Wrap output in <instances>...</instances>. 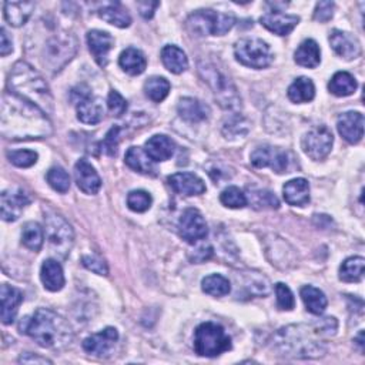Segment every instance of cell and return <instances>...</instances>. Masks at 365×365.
Instances as JSON below:
<instances>
[{"instance_id": "1", "label": "cell", "mask_w": 365, "mask_h": 365, "mask_svg": "<svg viewBox=\"0 0 365 365\" xmlns=\"http://www.w3.org/2000/svg\"><path fill=\"white\" fill-rule=\"evenodd\" d=\"M0 126L2 134L12 140L45 138L53 130L43 110L13 93H5L2 97Z\"/></svg>"}, {"instance_id": "2", "label": "cell", "mask_w": 365, "mask_h": 365, "mask_svg": "<svg viewBox=\"0 0 365 365\" xmlns=\"http://www.w3.org/2000/svg\"><path fill=\"white\" fill-rule=\"evenodd\" d=\"M337 320L328 317L313 327L291 325L278 331L274 338V348L280 355L291 358H318L327 351L321 340L314 337H331L337 331Z\"/></svg>"}, {"instance_id": "3", "label": "cell", "mask_w": 365, "mask_h": 365, "mask_svg": "<svg viewBox=\"0 0 365 365\" xmlns=\"http://www.w3.org/2000/svg\"><path fill=\"white\" fill-rule=\"evenodd\" d=\"M19 330L41 347L49 350L66 348L73 341L70 324L62 315L48 308H39L33 315L24 317L19 325Z\"/></svg>"}, {"instance_id": "4", "label": "cell", "mask_w": 365, "mask_h": 365, "mask_svg": "<svg viewBox=\"0 0 365 365\" xmlns=\"http://www.w3.org/2000/svg\"><path fill=\"white\" fill-rule=\"evenodd\" d=\"M9 89L20 99L38 106L46 115L53 112V96L50 89L38 70L29 63L19 62L9 75Z\"/></svg>"}, {"instance_id": "5", "label": "cell", "mask_w": 365, "mask_h": 365, "mask_svg": "<svg viewBox=\"0 0 365 365\" xmlns=\"http://www.w3.org/2000/svg\"><path fill=\"white\" fill-rule=\"evenodd\" d=\"M199 73L204 82L211 87L215 100L220 103L222 107L229 108V110H237V108L241 107V97L236 85L222 69H218L211 62H200Z\"/></svg>"}, {"instance_id": "6", "label": "cell", "mask_w": 365, "mask_h": 365, "mask_svg": "<svg viewBox=\"0 0 365 365\" xmlns=\"http://www.w3.org/2000/svg\"><path fill=\"white\" fill-rule=\"evenodd\" d=\"M231 350V338L217 322H203L196 328L194 351L200 357L214 358Z\"/></svg>"}, {"instance_id": "7", "label": "cell", "mask_w": 365, "mask_h": 365, "mask_svg": "<svg viewBox=\"0 0 365 365\" xmlns=\"http://www.w3.org/2000/svg\"><path fill=\"white\" fill-rule=\"evenodd\" d=\"M236 19L231 15L220 13L211 9L194 12L189 20V29L199 36H223L234 26Z\"/></svg>"}, {"instance_id": "8", "label": "cell", "mask_w": 365, "mask_h": 365, "mask_svg": "<svg viewBox=\"0 0 365 365\" xmlns=\"http://www.w3.org/2000/svg\"><path fill=\"white\" fill-rule=\"evenodd\" d=\"M236 59L251 69H264L274 60V55L267 42L257 38H245L234 46Z\"/></svg>"}, {"instance_id": "9", "label": "cell", "mask_w": 365, "mask_h": 365, "mask_svg": "<svg viewBox=\"0 0 365 365\" xmlns=\"http://www.w3.org/2000/svg\"><path fill=\"white\" fill-rule=\"evenodd\" d=\"M78 50V42L71 34L62 33L50 38L45 46L43 64L52 71H59L70 62Z\"/></svg>"}, {"instance_id": "10", "label": "cell", "mask_w": 365, "mask_h": 365, "mask_svg": "<svg viewBox=\"0 0 365 365\" xmlns=\"http://www.w3.org/2000/svg\"><path fill=\"white\" fill-rule=\"evenodd\" d=\"M46 226V237L52 250L60 255L62 259H66L75 241V233H73L71 226L64 220V217L56 213H50L45 217Z\"/></svg>"}, {"instance_id": "11", "label": "cell", "mask_w": 365, "mask_h": 365, "mask_svg": "<svg viewBox=\"0 0 365 365\" xmlns=\"http://www.w3.org/2000/svg\"><path fill=\"white\" fill-rule=\"evenodd\" d=\"M333 143H334V136L330 129L327 126H315L314 129H311L308 133L304 134L301 145L304 153L310 159L320 162L330 155L333 149Z\"/></svg>"}, {"instance_id": "12", "label": "cell", "mask_w": 365, "mask_h": 365, "mask_svg": "<svg viewBox=\"0 0 365 365\" xmlns=\"http://www.w3.org/2000/svg\"><path fill=\"white\" fill-rule=\"evenodd\" d=\"M178 231L182 240H186L190 244H196L197 241L206 238L208 234L204 217L196 208H187L181 214L178 222Z\"/></svg>"}, {"instance_id": "13", "label": "cell", "mask_w": 365, "mask_h": 365, "mask_svg": "<svg viewBox=\"0 0 365 365\" xmlns=\"http://www.w3.org/2000/svg\"><path fill=\"white\" fill-rule=\"evenodd\" d=\"M251 164L257 169L270 167L275 173L282 174L287 173L289 167L288 153L284 150H280L277 148H271V145H263V148L255 149L251 153Z\"/></svg>"}, {"instance_id": "14", "label": "cell", "mask_w": 365, "mask_h": 365, "mask_svg": "<svg viewBox=\"0 0 365 365\" xmlns=\"http://www.w3.org/2000/svg\"><path fill=\"white\" fill-rule=\"evenodd\" d=\"M119 341V333L115 327H107L97 334L87 337L83 341V350L97 358H104L110 355Z\"/></svg>"}, {"instance_id": "15", "label": "cell", "mask_w": 365, "mask_h": 365, "mask_svg": "<svg viewBox=\"0 0 365 365\" xmlns=\"http://www.w3.org/2000/svg\"><path fill=\"white\" fill-rule=\"evenodd\" d=\"M30 201V196L20 187L5 190L2 193V200H0L2 218L5 222H16Z\"/></svg>"}, {"instance_id": "16", "label": "cell", "mask_w": 365, "mask_h": 365, "mask_svg": "<svg viewBox=\"0 0 365 365\" xmlns=\"http://www.w3.org/2000/svg\"><path fill=\"white\" fill-rule=\"evenodd\" d=\"M87 45L96 63L100 67H106L108 63V53H110L115 46V39L112 38V34L103 30H90L87 33Z\"/></svg>"}, {"instance_id": "17", "label": "cell", "mask_w": 365, "mask_h": 365, "mask_svg": "<svg viewBox=\"0 0 365 365\" xmlns=\"http://www.w3.org/2000/svg\"><path fill=\"white\" fill-rule=\"evenodd\" d=\"M170 187L181 196H200L206 192L204 181L193 173H176L169 177Z\"/></svg>"}, {"instance_id": "18", "label": "cell", "mask_w": 365, "mask_h": 365, "mask_svg": "<svg viewBox=\"0 0 365 365\" xmlns=\"http://www.w3.org/2000/svg\"><path fill=\"white\" fill-rule=\"evenodd\" d=\"M330 45L334 52L345 59L352 60L361 55V43L354 34L343 31V30H333L330 33Z\"/></svg>"}, {"instance_id": "19", "label": "cell", "mask_w": 365, "mask_h": 365, "mask_svg": "<svg viewBox=\"0 0 365 365\" xmlns=\"http://www.w3.org/2000/svg\"><path fill=\"white\" fill-rule=\"evenodd\" d=\"M337 127L344 140L357 144L364 136V116L359 112H347L338 117Z\"/></svg>"}, {"instance_id": "20", "label": "cell", "mask_w": 365, "mask_h": 365, "mask_svg": "<svg viewBox=\"0 0 365 365\" xmlns=\"http://www.w3.org/2000/svg\"><path fill=\"white\" fill-rule=\"evenodd\" d=\"M75 178L78 187L86 194H96L101 187V178L94 167L85 159L79 160L75 166Z\"/></svg>"}, {"instance_id": "21", "label": "cell", "mask_w": 365, "mask_h": 365, "mask_svg": "<svg viewBox=\"0 0 365 365\" xmlns=\"http://www.w3.org/2000/svg\"><path fill=\"white\" fill-rule=\"evenodd\" d=\"M0 299H2V313H0V317H2L3 324L9 325L16 318L19 307L23 301V294L20 289L3 284L2 288H0Z\"/></svg>"}, {"instance_id": "22", "label": "cell", "mask_w": 365, "mask_h": 365, "mask_svg": "<svg viewBox=\"0 0 365 365\" xmlns=\"http://www.w3.org/2000/svg\"><path fill=\"white\" fill-rule=\"evenodd\" d=\"M260 22L270 31H273V33H275L278 36H287V34H289L291 31L296 29V26L300 22V17L294 16V15L282 13L280 10H274L271 13L264 15L260 19Z\"/></svg>"}, {"instance_id": "23", "label": "cell", "mask_w": 365, "mask_h": 365, "mask_svg": "<svg viewBox=\"0 0 365 365\" xmlns=\"http://www.w3.org/2000/svg\"><path fill=\"white\" fill-rule=\"evenodd\" d=\"M178 115L189 123H200L208 119L210 107L193 97H182L177 106Z\"/></svg>"}, {"instance_id": "24", "label": "cell", "mask_w": 365, "mask_h": 365, "mask_svg": "<svg viewBox=\"0 0 365 365\" xmlns=\"http://www.w3.org/2000/svg\"><path fill=\"white\" fill-rule=\"evenodd\" d=\"M284 200L289 206L304 207L310 203V186L306 178H294L287 181L282 187Z\"/></svg>"}, {"instance_id": "25", "label": "cell", "mask_w": 365, "mask_h": 365, "mask_svg": "<svg viewBox=\"0 0 365 365\" xmlns=\"http://www.w3.org/2000/svg\"><path fill=\"white\" fill-rule=\"evenodd\" d=\"M176 144L174 141L164 136V134H156L145 141L144 150L149 155V157L153 162H166L174 155Z\"/></svg>"}, {"instance_id": "26", "label": "cell", "mask_w": 365, "mask_h": 365, "mask_svg": "<svg viewBox=\"0 0 365 365\" xmlns=\"http://www.w3.org/2000/svg\"><path fill=\"white\" fill-rule=\"evenodd\" d=\"M78 106V119L85 124H97L103 119V104L97 97L93 94L86 96L80 101L76 103Z\"/></svg>"}, {"instance_id": "27", "label": "cell", "mask_w": 365, "mask_h": 365, "mask_svg": "<svg viewBox=\"0 0 365 365\" xmlns=\"http://www.w3.org/2000/svg\"><path fill=\"white\" fill-rule=\"evenodd\" d=\"M41 278H42L45 288L49 289V291H53V293H56V291H60L64 287L63 269L53 259H49L43 263L42 271H41Z\"/></svg>"}, {"instance_id": "28", "label": "cell", "mask_w": 365, "mask_h": 365, "mask_svg": "<svg viewBox=\"0 0 365 365\" xmlns=\"http://www.w3.org/2000/svg\"><path fill=\"white\" fill-rule=\"evenodd\" d=\"M162 62H163L164 67L169 71L174 73V75H180V73L186 71L189 67V60H187L186 53L174 45H169V46L163 48Z\"/></svg>"}, {"instance_id": "29", "label": "cell", "mask_w": 365, "mask_h": 365, "mask_svg": "<svg viewBox=\"0 0 365 365\" xmlns=\"http://www.w3.org/2000/svg\"><path fill=\"white\" fill-rule=\"evenodd\" d=\"M126 164L141 174H156V167H155V162L149 157V155L145 153V150L140 149V148H130L126 153V159H124Z\"/></svg>"}, {"instance_id": "30", "label": "cell", "mask_w": 365, "mask_h": 365, "mask_svg": "<svg viewBox=\"0 0 365 365\" xmlns=\"http://www.w3.org/2000/svg\"><path fill=\"white\" fill-rule=\"evenodd\" d=\"M33 10H34L33 2H6L5 3V17H6L8 23L13 27L23 26L31 16Z\"/></svg>"}, {"instance_id": "31", "label": "cell", "mask_w": 365, "mask_h": 365, "mask_svg": "<svg viewBox=\"0 0 365 365\" xmlns=\"http://www.w3.org/2000/svg\"><path fill=\"white\" fill-rule=\"evenodd\" d=\"M119 64L120 67L129 73L131 76L141 75V73L148 67V60H145L144 55L134 48H129L124 52H122L119 57Z\"/></svg>"}, {"instance_id": "32", "label": "cell", "mask_w": 365, "mask_h": 365, "mask_svg": "<svg viewBox=\"0 0 365 365\" xmlns=\"http://www.w3.org/2000/svg\"><path fill=\"white\" fill-rule=\"evenodd\" d=\"M294 60L297 64L308 69H314L321 62V50L315 41L307 39L304 41L294 53Z\"/></svg>"}, {"instance_id": "33", "label": "cell", "mask_w": 365, "mask_h": 365, "mask_svg": "<svg viewBox=\"0 0 365 365\" xmlns=\"http://www.w3.org/2000/svg\"><path fill=\"white\" fill-rule=\"evenodd\" d=\"M287 94H288V99L293 103H297V104L308 103L315 97V86L311 79L299 78L291 83Z\"/></svg>"}, {"instance_id": "34", "label": "cell", "mask_w": 365, "mask_h": 365, "mask_svg": "<svg viewBox=\"0 0 365 365\" xmlns=\"http://www.w3.org/2000/svg\"><path fill=\"white\" fill-rule=\"evenodd\" d=\"M99 16L108 24H113L120 29L129 27L131 23V16L120 3H110L103 6L99 10Z\"/></svg>"}, {"instance_id": "35", "label": "cell", "mask_w": 365, "mask_h": 365, "mask_svg": "<svg viewBox=\"0 0 365 365\" xmlns=\"http://www.w3.org/2000/svg\"><path fill=\"white\" fill-rule=\"evenodd\" d=\"M301 299L306 304L307 311L315 315H321L327 308V297L320 288H315L313 285H306L301 288Z\"/></svg>"}, {"instance_id": "36", "label": "cell", "mask_w": 365, "mask_h": 365, "mask_svg": "<svg viewBox=\"0 0 365 365\" xmlns=\"http://www.w3.org/2000/svg\"><path fill=\"white\" fill-rule=\"evenodd\" d=\"M358 85L357 80L352 75H350L348 71H338L333 76V79L328 83V89L338 97H347L351 96L357 90Z\"/></svg>"}, {"instance_id": "37", "label": "cell", "mask_w": 365, "mask_h": 365, "mask_svg": "<svg viewBox=\"0 0 365 365\" xmlns=\"http://www.w3.org/2000/svg\"><path fill=\"white\" fill-rule=\"evenodd\" d=\"M201 287L204 293L211 297H224L231 291L230 281L220 274H211L206 277L201 282Z\"/></svg>"}, {"instance_id": "38", "label": "cell", "mask_w": 365, "mask_h": 365, "mask_svg": "<svg viewBox=\"0 0 365 365\" xmlns=\"http://www.w3.org/2000/svg\"><path fill=\"white\" fill-rule=\"evenodd\" d=\"M43 240H45V233L39 223L29 222L23 226L22 243L26 248L31 251H41V248L43 247Z\"/></svg>"}, {"instance_id": "39", "label": "cell", "mask_w": 365, "mask_h": 365, "mask_svg": "<svg viewBox=\"0 0 365 365\" xmlns=\"http://www.w3.org/2000/svg\"><path fill=\"white\" fill-rule=\"evenodd\" d=\"M365 260L362 257H350L340 267V278L345 282H358L364 277Z\"/></svg>"}, {"instance_id": "40", "label": "cell", "mask_w": 365, "mask_h": 365, "mask_svg": "<svg viewBox=\"0 0 365 365\" xmlns=\"http://www.w3.org/2000/svg\"><path fill=\"white\" fill-rule=\"evenodd\" d=\"M170 92V83L164 78H150L148 82L144 83V93L152 101L160 103L163 101Z\"/></svg>"}, {"instance_id": "41", "label": "cell", "mask_w": 365, "mask_h": 365, "mask_svg": "<svg viewBox=\"0 0 365 365\" xmlns=\"http://www.w3.org/2000/svg\"><path fill=\"white\" fill-rule=\"evenodd\" d=\"M48 182L50 185V187L62 194L67 193L70 189V177L67 174V171L62 167H53L48 171Z\"/></svg>"}, {"instance_id": "42", "label": "cell", "mask_w": 365, "mask_h": 365, "mask_svg": "<svg viewBox=\"0 0 365 365\" xmlns=\"http://www.w3.org/2000/svg\"><path fill=\"white\" fill-rule=\"evenodd\" d=\"M250 201L257 210H275L280 207L278 199L269 190H252V194H250Z\"/></svg>"}, {"instance_id": "43", "label": "cell", "mask_w": 365, "mask_h": 365, "mask_svg": "<svg viewBox=\"0 0 365 365\" xmlns=\"http://www.w3.org/2000/svg\"><path fill=\"white\" fill-rule=\"evenodd\" d=\"M152 203H153L152 196L144 190H134L130 192L127 196V206L130 210L136 213L148 211L152 207Z\"/></svg>"}, {"instance_id": "44", "label": "cell", "mask_w": 365, "mask_h": 365, "mask_svg": "<svg viewBox=\"0 0 365 365\" xmlns=\"http://www.w3.org/2000/svg\"><path fill=\"white\" fill-rule=\"evenodd\" d=\"M220 201L229 207V208H243L247 206L248 200L245 197V194L236 186L227 187L222 196H220Z\"/></svg>"}, {"instance_id": "45", "label": "cell", "mask_w": 365, "mask_h": 365, "mask_svg": "<svg viewBox=\"0 0 365 365\" xmlns=\"http://www.w3.org/2000/svg\"><path fill=\"white\" fill-rule=\"evenodd\" d=\"M247 131H248V122L240 116L231 117L229 122H226V124L223 127V134L227 138L241 137V136L247 134Z\"/></svg>"}, {"instance_id": "46", "label": "cell", "mask_w": 365, "mask_h": 365, "mask_svg": "<svg viewBox=\"0 0 365 365\" xmlns=\"http://www.w3.org/2000/svg\"><path fill=\"white\" fill-rule=\"evenodd\" d=\"M275 294H277V306L280 310L291 311L294 308V306H296L294 296L285 284H282V282L275 284Z\"/></svg>"}, {"instance_id": "47", "label": "cell", "mask_w": 365, "mask_h": 365, "mask_svg": "<svg viewBox=\"0 0 365 365\" xmlns=\"http://www.w3.org/2000/svg\"><path fill=\"white\" fill-rule=\"evenodd\" d=\"M8 157L10 160L12 164L17 166V167H31L33 164H36V162H38L39 156L36 152H31V150H16V152H9L8 153Z\"/></svg>"}, {"instance_id": "48", "label": "cell", "mask_w": 365, "mask_h": 365, "mask_svg": "<svg viewBox=\"0 0 365 365\" xmlns=\"http://www.w3.org/2000/svg\"><path fill=\"white\" fill-rule=\"evenodd\" d=\"M120 141V127L115 126L107 131L104 140L101 141V152H104L107 156H116L117 148Z\"/></svg>"}, {"instance_id": "49", "label": "cell", "mask_w": 365, "mask_h": 365, "mask_svg": "<svg viewBox=\"0 0 365 365\" xmlns=\"http://www.w3.org/2000/svg\"><path fill=\"white\" fill-rule=\"evenodd\" d=\"M107 106H108V110H110V113L116 117H120L122 115L126 113L127 110V101L126 99L116 90H112L110 93H108V97H107Z\"/></svg>"}, {"instance_id": "50", "label": "cell", "mask_w": 365, "mask_h": 365, "mask_svg": "<svg viewBox=\"0 0 365 365\" xmlns=\"http://www.w3.org/2000/svg\"><path fill=\"white\" fill-rule=\"evenodd\" d=\"M82 263L87 270L93 271L94 274H99V275H107L108 274L107 263L97 254L85 255V257L82 259Z\"/></svg>"}, {"instance_id": "51", "label": "cell", "mask_w": 365, "mask_h": 365, "mask_svg": "<svg viewBox=\"0 0 365 365\" xmlns=\"http://www.w3.org/2000/svg\"><path fill=\"white\" fill-rule=\"evenodd\" d=\"M334 2H318L315 6L314 12V19L320 23H325L328 20H331L334 15Z\"/></svg>"}, {"instance_id": "52", "label": "cell", "mask_w": 365, "mask_h": 365, "mask_svg": "<svg viewBox=\"0 0 365 365\" xmlns=\"http://www.w3.org/2000/svg\"><path fill=\"white\" fill-rule=\"evenodd\" d=\"M211 255H213V247L211 245H201V247H199L196 251H194V254L192 255V260L194 262V263H204V262H207L208 259H211Z\"/></svg>"}, {"instance_id": "53", "label": "cell", "mask_w": 365, "mask_h": 365, "mask_svg": "<svg viewBox=\"0 0 365 365\" xmlns=\"http://www.w3.org/2000/svg\"><path fill=\"white\" fill-rule=\"evenodd\" d=\"M13 50V43L12 39L9 38V34L5 29H0V55L8 56Z\"/></svg>"}, {"instance_id": "54", "label": "cell", "mask_w": 365, "mask_h": 365, "mask_svg": "<svg viewBox=\"0 0 365 365\" xmlns=\"http://www.w3.org/2000/svg\"><path fill=\"white\" fill-rule=\"evenodd\" d=\"M159 6H160L159 2H140L138 3V10H140V15L144 19H152L155 16V12H156V9Z\"/></svg>"}, {"instance_id": "55", "label": "cell", "mask_w": 365, "mask_h": 365, "mask_svg": "<svg viewBox=\"0 0 365 365\" xmlns=\"http://www.w3.org/2000/svg\"><path fill=\"white\" fill-rule=\"evenodd\" d=\"M19 362H23V364H52L50 359L48 358H43V357H39V355H33V354H23L20 358H19Z\"/></svg>"}, {"instance_id": "56", "label": "cell", "mask_w": 365, "mask_h": 365, "mask_svg": "<svg viewBox=\"0 0 365 365\" xmlns=\"http://www.w3.org/2000/svg\"><path fill=\"white\" fill-rule=\"evenodd\" d=\"M355 341H357V344L361 347V351H362V350H364V333H362V331L359 333V336L357 337Z\"/></svg>"}]
</instances>
